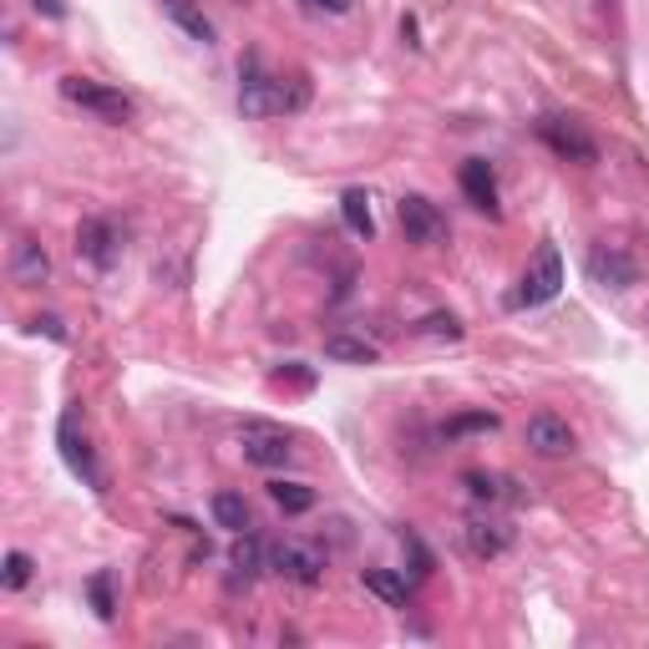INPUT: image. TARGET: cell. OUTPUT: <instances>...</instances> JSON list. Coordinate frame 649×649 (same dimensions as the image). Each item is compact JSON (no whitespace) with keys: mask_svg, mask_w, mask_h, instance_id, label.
Returning <instances> with one entry per match:
<instances>
[{"mask_svg":"<svg viewBox=\"0 0 649 649\" xmlns=\"http://www.w3.org/2000/svg\"><path fill=\"white\" fill-rule=\"evenodd\" d=\"M228 563H234V574L244 578V584H249V578L264 568V549H259V543H254L249 533H238V543H234V549H228Z\"/></svg>","mask_w":649,"mask_h":649,"instance_id":"cell-19","label":"cell"},{"mask_svg":"<svg viewBox=\"0 0 649 649\" xmlns=\"http://www.w3.org/2000/svg\"><path fill=\"white\" fill-rule=\"evenodd\" d=\"M76 254L97 269H113L117 254H123V234H117L107 219H87V224L76 228Z\"/></svg>","mask_w":649,"mask_h":649,"instance_id":"cell-8","label":"cell"},{"mask_svg":"<svg viewBox=\"0 0 649 649\" xmlns=\"http://www.w3.org/2000/svg\"><path fill=\"white\" fill-rule=\"evenodd\" d=\"M396 219H401V228H406V238L422 244V249H432V244L447 238V219H441V209L432 199H422V193H406V199L396 203Z\"/></svg>","mask_w":649,"mask_h":649,"instance_id":"cell-5","label":"cell"},{"mask_svg":"<svg viewBox=\"0 0 649 649\" xmlns=\"http://www.w3.org/2000/svg\"><path fill=\"white\" fill-rule=\"evenodd\" d=\"M426 324H432V330H437V336H451V340L462 336V324L451 320V315H447V320H441V315H432V320H426Z\"/></svg>","mask_w":649,"mask_h":649,"instance_id":"cell-25","label":"cell"},{"mask_svg":"<svg viewBox=\"0 0 649 649\" xmlns=\"http://www.w3.org/2000/svg\"><path fill=\"white\" fill-rule=\"evenodd\" d=\"M36 11H46V15H62V0H36Z\"/></svg>","mask_w":649,"mask_h":649,"instance_id":"cell-26","label":"cell"},{"mask_svg":"<svg viewBox=\"0 0 649 649\" xmlns=\"http://www.w3.org/2000/svg\"><path fill=\"white\" fill-rule=\"evenodd\" d=\"M588 279L604 285V289H629L635 285V264H629L619 249H594L588 254Z\"/></svg>","mask_w":649,"mask_h":649,"instance_id":"cell-12","label":"cell"},{"mask_svg":"<svg viewBox=\"0 0 649 649\" xmlns=\"http://www.w3.org/2000/svg\"><path fill=\"white\" fill-rule=\"evenodd\" d=\"M528 447L538 451V457H568V451L578 447V437H574V426L563 422V416H553V412H538V416H528Z\"/></svg>","mask_w":649,"mask_h":649,"instance_id":"cell-6","label":"cell"},{"mask_svg":"<svg viewBox=\"0 0 649 649\" xmlns=\"http://www.w3.org/2000/svg\"><path fill=\"white\" fill-rule=\"evenodd\" d=\"M0 584H6V588H25V584H31V558H25V553H6V574H0Z\"/></svg>","mask_w":649,"mask_h":649,"instance_id":"cell-22","label":"cell"},{"mask_svg":"<svg viewBox=\"0 0 649 649\" xmlns=\"http://www.w3.org/2000/svg\"><path fill=\"white\" fill-rule=\"evenodd\" d=\"M361 578H365V588H371L375 599L396 604V609L406 604V594H412V588H406V578H401V574H391V568H365Z\"/></svg>","mask_w":649,"mask_h":649,"instance_id":"cell-17","label":"cell"},{"mask_svg":"<svg viewBox=\"0 0 649 649\" xmlns=\"http://www.w3.org/2000/svg\"><path fill=\"white\" fill-rule=\"evenodd\" d=\"M62 457H66V467H72L76 477H87L92 487H102V472H97V462H92L87 437H76V416H66L62 422Z\"/></svg>","mask_w":649,"mask_h":649,"instance_id":"cell-13","label":"cell"},{"mask_svg":"<svg viewBox=\"0 0 649 649\" xmlns=\"http://www.w3.org/2000/svg\"><path fill=\"white\" fill-rule=\"evenodd\" d=\"M324 355H330V361H345V365H371L381 350L361 336H330L324 340Z\"/></svg>","mask_w":649,"mask_h":649,"instance_id":"cell-14","label":"cell"},{"mask_svg":"<svg viewBox=\"0 0 649 649\" xmlns=\"http://www.w3.org/2000/svg\"><path fill=\"white\" fill-rule=\"evenodd\" d=\"M238 447L249 457L254 467H285L289 462V437L279 426H264V422H249L238 432Z\"/></svg>","mask_w":649,"mask_h":649,"instance_id":"cell-7","label":"cell"},{"mask_svg":"<svg viewBox=\"0 0 649 649\" xmlns=\"http://www.w3.org/2000/svg\"><path fill=\"white\" fill-rule=\"evenodd\" d=\"M462 193L472 199V209L498 213V173L487 158H467L462 162Z\"/></svg>","mask_w":649,"mask_h":649,"instance_id":"cell-10","label":"cell"},{"mask_svg":"<svg viewBox=\"0 0 649 649\" xmlns=\"http://www.w3.org/2000/svg\"><path fill=\"white\" fill-rule=\"evenodd\" d=\"M269 498H275L285 512H310L315 508V492L305 482H269Z\"/></svg>","mask_w":649,"mask_h":649,"instance_id":"cell-20","label":"cell"},{"mask_svg":"<svg viewBox=\"0 0 649 649\" xmlns=\"http://www.w3.org/2000/svg\"><path fill=\"white\" fill-rule=\"evenodd\" d=\"M269 568H275L279 578H289V584H320L324 578V553L315 549V543H300V538H285V543H275L269 549Z\"/></svg>","mask_w":649,"mask_h":649,"instance_id":"cell-3","label":"cell"},{"mask_svg":"<svg viewBox=\"0 0 649 649\" xmlns=\"http://www.w3.org/2000/svg\"><path fill=\"white\" fill-rule=\"evenodd\" d=\"M340 213H345L350 234H361V238H371V234H375V219H371V199H365L361 188H350L345 199H340Z\"/></svg>","mask_w":649,"mask_h":649,"instance_id":"cell-18","label":"cell"},{"mask_svg":"<svg viewBox=\"0 0 649 649\" xmlns=\"http://www.w3.org/2000/svg\"><path fill=\"white\" fill-rule=\"evenodd\" d=\"M310 102V82L300 72L295 76H269L259 72V56L244 62V87H238V107L249 117H279V113H300Z\"/></svg>","mask_w":649,"mask_h":649,"instance_id":"cell-1","label":"cell"},{"mask_svg":"<svg viewBox=\"0 0 649 649\" xmlns=\"http://www.w3.org/2000/svg\"><path fill=\"white\" fill-rule=\"evenodd\" d=\"M538 132H543V142H549L558 158H574V162H594V158H599L594 138H584L568 117H543V123H538Z\"/></svg>","mask_w":649,"mask_h":649,"instance_id":"cell-9","label":"cell"},{"mask_svg":"<svg viewBox=\"0 0 649 649\" xmlns=\"http://www.w3.org/2000/svg\"><path fill=\"white\" fill-rule=\"evenodd\" d=\"M11 279L15 285H25V289H36V285H46L51 279V259H46V249H41L36 238H15Z\"/></svg>","mask_w":649,"mask_h":649,"instance_id":"cell-11","label":"cell"},{"mask_svg":"<svg viewBox=\"0 0 649 649\" xmlns=\"http://www.w3.org/2000/svg\"><path fill=\"white\" fill-rule=\"evenodd\" d=\"M62 97L72 102V107H82V113H92L97 123H132V102L123 97L117 87H107V82H92V76H62Z\"/></svg>","mask_w":649,"mask_h":649,"instance_id":"cell-2","label":"cell"},{"mask_svg":"<svg viewBox=\"0 0 649 649\" xmlns=\"http://www.w3.org/2000/svg\"><path fill=\"white\" fill-rule=\"evenodd\" d=\"M558 289H563V259H558L553 244H543L538 259H533V269L523 275V285L512 289V305H518V310H523V305H549Z\"/></svg>","mask_w":649,"mask_h":649,"instance_id":"cell-4","label":"cell"},{"mask_svg":"<svg viewBox=\"0 0 649 649\" xmlns=\"http://www.w3.org/2000/svg\"><path fill=\"white\" fill-rule=\"evenodd\" d=\"M467 549L472 558H498L508 549V528L502 523H467Z\"/></svg>","mask_w":649,"mask_h":649,"instance_id":"cell-15","label":"cell"},{"mask_svg":"<svg viewBox=\"0 0 649 649\" xmlns=\"http://www.w3.org/2000/svg\"><path fill=\"white\" fill-rule=\"evenodd\" d=\"M300 6H305L310 15H345L355 0H300Z\"/></svg>","mask_w":649,"mask_h":649,"instance_id":"cell-23","label":"cell"},{"mask_svg":"<svg viewBox=\"0 0 649 649\" xmlns=\"http://www.w3.org/2000/svg\"><path fill=\"white\" fill-rule=\"evenodd\" d=\"M92 599H97V614L102 619H113V599H107V578H92Z\"/></svg>","mask_w":649,"mask_h":649,"instance_id":"cell-24","label":"cell"},{"mask_svg":"<svg viewBox=\"0 0 649 649\" xmlns=\"http://www.w3.org/2000/svg\"><path fill=\"white\" fill-rule=\"evenodd\" d=\"M168 15H173L178 25H183L188 36L193 41H213V25H209V15H199L193 11V6H188V0H168Z\"/></svg>","mask_w":649,"mask_h":649,"instance_id":"cell-21","label":"cell"},{"mask_svg":"<svg viewBox=\"0 0 649 649\" xmlns=\"http://www.w3.org/2000/svg\"><path fill=\"white\" fill-rule=\"evenodd\" d=\"M213 523L228 528V533H244L249 528V502L238 498V492H219L213 498Z\"/></svg>","mask_w":649,"mask_h":649,"instance_id":"cell-16","label":"cell"}]
</instances>
